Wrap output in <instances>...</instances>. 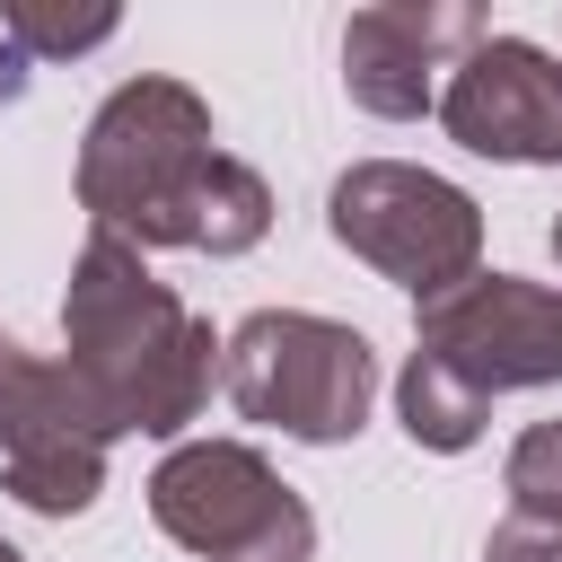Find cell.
<instances>
[{
    "instance_id": "11",
    "label": "cell",
    "mask_w": 562,
    "mask_h": 562,
    "mask_svg": "<svg viewBox=\"0 0 562 562\" xmlns=\"http://www.w3.org/2000/svg\"><path fill=\"white\" fill-rule=\"evenodd\" d=\"M501 483H509V518L562 527V422H527V430L509 439Z\"/></svg>"
},
{
    "instance_id": "13",
    "label": "cell",
    "mask_w": 562,
    "mask_h": 562,
    "mask_svg": "<svg viewBox=\"0 0 562 562\" xmlns=\"http://www.w3.org/2000/svg\"><path fill=\"white\" fill-rule=\"evenodd\" d=\"M483 562H562V527H527V518H501Z\"/></svg>"
},
{
    "instance_id": "14",
    "label": "cell",
    "mask_w": 562,
    "mask_h": 562,
    "mask_svg": "<svg viewBox=\"0 0 562 562\" xmlns=\"http://www.w3.org/2000/svg\"><path fill=\"white\" fill-rule=\"evenodd\" d=\"M18 97H26V53L0 44V105H18Z\"/></svg>"
},
{
    "instance_id": "4",
    "label": "cell",
    "mask_w": 562,
    "mask_h": 562,
    "mask_svg": "<svg viewBox=\"0 0 562 562\" xmlns=\"http://www.w3.org/2000/svg\"><path fill=\"white\" fill-rule=\"evenodd\" d=\"M325 228L342 255H360L378 281H395L413 299H439L465 272H483V211L439 167H404V158L342 167L325 193Z\"/></svg>"
},
{
    "instance_id": "10",
    "label": "cell",
    "mask_w": 562,
    "mask_h": 562,
    "mask_svg": "<svg viewBox=\"0 0 562 562\" xmlns=\"http://www.w3.org/2000/svg\"><path fill=\"white\" fill-rule=\"evenodd\" d=\"M395 422H404V439H413V448L457 457V448H474V439H483L492 404H474L465 386H448L430 360H404V378H395Z\"/></svg>"
},
{
    "instance_id": "3",
    "label": "cell",
    "mask_w": 562,
    "mask_h": 562,
    "mask_svg": "<svg viewBox=\"0 0 562 562\" xmlns=\"http://www.w3.org/2000/svg\"><path fill=\"white\" fill-rule=\"evenodd\" d=\"M220 395L237 422L281 430L299 448H342L369 430L378 404V351L360 325L316 316V307H255L220 342Z\"/></svg>"
},
{
    "instance_id": "2",
    "label": "cell",
    "mask_w": 562,
    "mask_h": 562,
    "mask_svg": "<svg viewBox=\"0 0 562 562\" xmlns=\"http://www.w3.org/2000/svg\"><path fill=\"white\" fill-rule=\"evenodd\" d=\"M61 369L88 386V404L105 413V430H140V439H176L220 378V334L211 316H193L149 263L140 246L88 228L70 290H61Z\"/></svg>"
},
{
    "instance_id": "5",
    "label": "cell",
    "mask_w": 562,
    "mask_h": 562,
    "mask_svg": "<svg viewBox=\"0 0 562 562\" xmlns=\"http://www.w3.org/2000/svg\"><path fill=\"white\" fill-rule=\"evenodd\" d=\"M149 518L202 562H307L316 509L246 439H176L149 474Z\"/></svg>"
},
{
    "instance_id": "6",
    "label": "cell",
    "mask_w": 562,
    "mask_h": 562,
    "mask_svg": "<svg viewBox=\"0 0 562 562\" xmlns=\"http://www.w3.org/2000/svg\"><path fill=\"white\" fill-rule=\"evenodd\" d=\"M413 360H430L474 404H501L518 386H553L562 378V281L465 272L457 290L422 299Z\"/></svg>"
},
{
    "instance_id": "16",
    "label": "cell",
    "mask_w": 562,
    "mask_h": 562,
    "mask_svg": "<svg viewBox=\"0 0 562 562\" xmlns=\"http://www.w3.org/2000/svg\"><path fill=\"white\" fill-rule=\"evenodd\" d=\"M553 263H562V220H553Z\"/></svg>"
},
{
    "instance_id": "8",
    "label": "cell",
    "mask_w": 562,
    "mask_h": 562,
    "mask_svg": "<svg viewBox=\"0 0 562 562\" xmlns=\"http://www.w3.org/2000/svg\"><path fill=\"white\" fill-rule=\"evenodd\" d=\"M430 114H439L448 140L474 149V158L562 167V53H544V44H527V35H483V44L448 70V88H439Z\"/></svg>"
},
{
    "instance_id": "12",
    "label": "cell",
    "mask_w": 562,
    "mask_h": 562,
    "mask_svg": "<svg viewBox=\"0 0 562 562\" xmlns=\"http://www.w3.org/2000/svg\"><path fill=\"white\" fill-rule=\"evenodd\" d=\"M114 35V9H35V0H9L0 9V44L26 53V61H70L88 44Z\"/></svg>"
},
{
    "instance_id": "15",
    "label": "cell",
    "mask_w": 562,
    "mask_h": 562,
    "mask_svg": "<svg viewBox=\"0 0 562 562\" xmlns=\"http://www.w3.org/2000/svg\"><path fill=\"white\" fill-rule=\"evenodd\" d=\"M0 562H26V553H18V544H9V536H0Z\"/></svg>"
},
{
    "instance_id": "1",
    "label": "cell",
    "mask_w": 562,
    "mask_h": 562,
    "mask_svg": "<svg viewBox=\"0 0 562 562\" xmlns=\"http://www.w3.org/2000/svg\"><path fill=\"white\" fill-rule=\"evenodd\" d=\"M79 211L88 228L123 246H193V255H246L272 228V184L220 149L211 105L184 79H123L79 140Z\"/></svg>"
},
{
    "instance_id": "7",
    "label": "cell",
    "mask_w": 562,
    "mask_h": 562,
    "mask_svg": "<svg viewBox=\"0 0 562 562\" xmlns=\"http://www.w3.org/2000/svg\"><path fill=\"white\" fill-rule=\"evenodd\" d=\"M105 448H114V430L88 404V386L61 360L0 334V483H9V501L35 518H79L105 492Z\"/></svg>"
},
{
    "instance_id": "9",
    "label": "cell",
    "mask_w": 562,
    "mask_h": 562,
    "mask_svg": "<svg viewBox=\"0 0 562 562\" xmlns=\"http://www.w3.org/2000/svg\"><path fill=\"white\" fill-rule=\"evenodd\" d=\"M483 9L474 0H386V9H351L342 26V97L378 123H422L448 88V70L483 44Z\"/></svg>"
}]
</instances>
